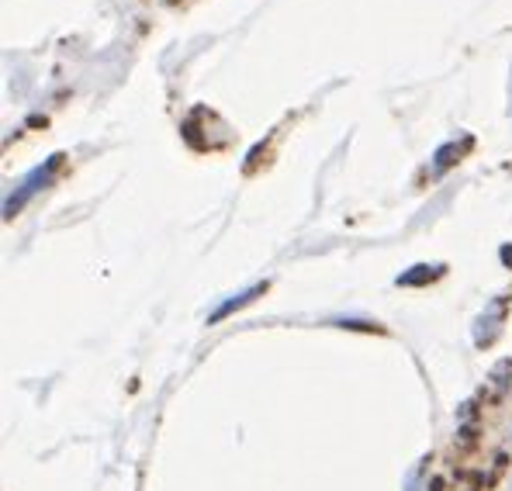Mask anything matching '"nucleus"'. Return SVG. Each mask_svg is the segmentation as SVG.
Instances as JSON below:
<instances>
[{
    "label": "nucleus",
    "instance_id": "nucleus-1",
    "mask_svg": "<svg viewBox=\"0 0 512 491\" xmlns=\"http://www.w3.org/2000/svg\"><path fill=\"white\" fill-rule=\"evenodd\" d=\"M263 291V287H253V291H246L243 294V298H232V301H225V305L222 308H218V312L212 315V322H218V319H225V315H229V312H236V308H243L246 305V301H253L256 298V294H260Z\"/></svg>",
    "mask_w": 512,
    "mask_h": 491
}]
</instances>
